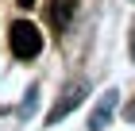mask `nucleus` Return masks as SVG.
Wrapping results in <instances>:
<instances>
[{
	"mask_svg": "<svg viewBox=\"0 0 135 131\" xmlns=\"http://www.w3.org/2000/svg\"><path fill=\"white\" fill-rule=\"evenodd\" d=\"M20 4H23V8H35V0H20Z\"/></svg>",
	"mask_w": 135,
	"mask_h": 131,
	"instance_id": "obj_4",
	"label": "nucleus"
},
{
	"mask_svg": "<svg viewBox=\"0 0 135 131\" xmlns=\"http://www.w3.org/2000/svg\"><path fill=\"white\" fill-rule=\"evenodd\" d=\"M8 42H12V54H16V58H35V54L42 50V31L35 27V23L20 20V23H12Z\"/></svg>",
	"mask_w": 135,
	"mask_h": 131,
	"instance_id": "obj_1",
	"label": "nucleus"
},
{
	"mask_svg": "<svg viewBox=\"0 0 135 131\" xmlns=\"http://www.w3.org/2000/svg\"><path fill=\"white\" fill-rule=\"evenodd\" d=\"M77 100H81V89H66V100H58V104H54V108H50V116H46V123H54V120H62V116H66V112H70V108H73V104H77Z\"/></svg>",
	"mask_w": 135,
	"mask_h": 131,
	"instance_id": "obj_3",
	"label": "nucleus"
},
{
	"mask_svg": "<svg viewBox=\"0 0 135 131\" xmlns=\"http://www.w3.org/2000/svg\"><path fill=\"white\" fill-rule=\"evenodd\" d=\"M77 4L81 0H46V20H50L54 31H66L77 16Z\"/></svg>",
	"mask_w": 135,
	"mask_h": 131,
	"instance_id": "obj_2",
	"label": "nucleus"
}]
</instances>
